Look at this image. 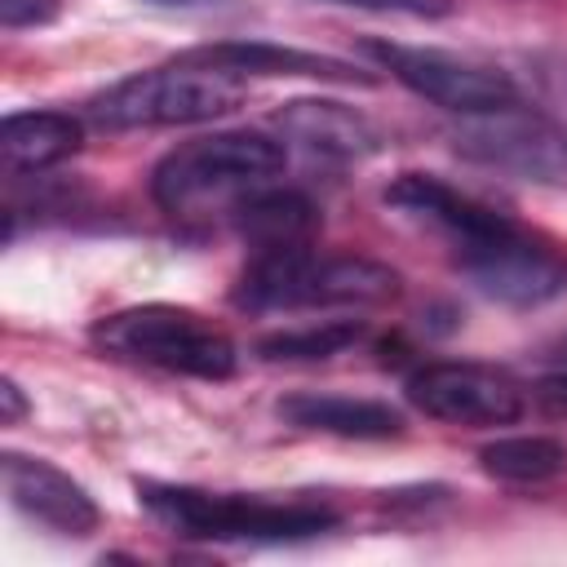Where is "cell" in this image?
<instances>
[{"mask_svg": "<svg viewBox=\"0 0 567 567\" xmlns=\"http://www.w3.org/2000/svg\"><path fill=\"white\" fill-rule=\"evenodd\" d=\"M456 151L523 182H567V124L523 102L461 115Z\"/></svg>", "mask_w": 567, "mask_h": 567, "instance_id": "obj_8", "label": "cell"}, {"mask_svg": "<svg viewBox=\"0 0 567 567\" xmlns=\"http://www.w3.org/2000/svg\"><path fill=\"white\" fill-rule=\"evenodd\" d=\"M275 128H279V142H292L301 146L306 155L315 159H363V155H377L381 151V128L346 106V102H328V97H292L275 111Z\"/></svg>", "mask_w": 567, "mask_h": 567, "instance_id": "obj_11", "label": "cell"}, {"mask_svg": "<svg viewBox=\"0 0 567 567\" xmlns=\"http://www.w3.org/2000/svg\"><path fill=\"white\" fill-rule=\"evenodd\" d=\"M408 399L447 425H514L527 408L523 385L487 363H425L408 377Z\"/></svg>", "mask_w": 567, "mask_h": 567, "instance_id": "obj_9", "label": "cell"}, {"mask_svg": "<svg viewBox=\"0 0 567 567\" xmlns=\"http://www.w3.org/2000/svg\"><path fill=\"white\" fill-rule=\"evenodd\" d=\"M478 465L505 483H549L567 474V447L549 434H514V439L487 443L478 452Z\"/></svg>", "mask_w": 567, "mask_h": 567, "instance_id": "obj_16", "label": "cell"}, {"mask_svg": "<svg viewBox=\"0 0 567 567\" xmlns=\"http://www.w3.org/2000/svg\"><path fill=\"white\" fill-rule=\"evenodd\" d=\"M394 297H399V275L390 266L350 252H319L315 244L252 252L230 292V301L248 315L385 306Z\"/></svg>", "mask_w": 567, "mask_h": 567, "instance_id": "obj_1", "label": "cell"}, {"mask_svg": "<svg viewBox=\"0 0 567 567\" xmlns=\"http://www.w3.org/2000/svg\"><path fill=\"white\" fill-rule=\"evenodd\" d=\"M288 164V151L279 137L230 128V133H204L182 146H173L155 173H151V195L164 213L173 217H195V213H217L235 208L244 195L270 186Z\"/></svg>", "mask_w": 567, "mask_h": 567, "instance_id": "obj_2", "label": "cell"}, {"mask_svg": "<svg viewBox=\"0 0 567 567\" xmlns=\"http://www.w3.org/2000/svg\"><path fill=\"white\" fill-rule=\"evenodd\" d=\"M323 4H346V9H368V13H403V18H447L456 0H323Z\"/></svg>", "mask_w": 567, "mask_h": 567, "instance_id": "obj_18", "label": "cell"}, {"mask_svg": "<svg viewBox=\"0 0 567 567\" xmlns=\"http://www.w3.org/2000/svg\"><path fill=\"white\" fill-rule=\"evenodd\" d=\"M230 217L252 252L301 248V244H315V230H319V208L301 190H284V186H261L244 195L230 208Z\"/></svg>", "mask_w": 567, "mask_h": 567, "instance_id": "obj_14", "label": "cell"}, {"mask_svg": "<svg viewBox=\"0 0 567 567\" xmlns=\"http://www.w3.org/2000/svg\"><path fill=\"white\" fill-rule=\"evenodd\" d=\"M363 53L394 75L403 89L416 97L452 111V115H483L496 106L518 102V89L505 71L483 66L474 58H461L452 49H430V44H399V40H363Z\"/></svg>", "mask_w": 567, "mask_h": 567, "instance_id": "obj_7", "label": "cell"}, {"mask_svg": "<svg viewBox=\"0 0 567 567\" xmlns=\"http://www.w3.org/2000/svg\"><path fill=\"white\" fill-rule=\"evenodd\" d=\"M536 394H540V403H545L549 412H558V416H563V412H567V368H563V372H554V377H545Z\"/></svg>", "mask_w": 567, "mask_h": 567, "instance_id": "obj_21", "label": "cell"}, {"mask_svg": "<svg viewBox=\"0 0 567 567\" xmlns=\"http://www.w3.org/2000/svg\"><path fill=\"white\" fill-rule=\"evenodd\" d=\"M62 13V0H0V22L9 31H27V27H49Z\"/></svg>", "mask_w": 567, "mask_h": 567, "instance_id": "obj_19", "label": "cell"}, {"mask_svg": "<svg viewBox=\"0 0 567 567\" xmlns=\"http://www.w3.org/2000/svg\"><path fill=\"white\" fill-rule=\"evenodd\" d=\"M182 62L230 71V75H301V80H337V84H377L372 71H359L354 62L310 53V49H288L270 40H226V44H199L177 53Z\"/></svg>", "mask_w": 567, "mask_h": 567, "instance_id": "obj_12", "label": "cell"}, {"mask_svg": "<svg viewBox=\"0 0 567 567\" xmlns=\"http://www.w3.org/2000/svg\"><path fill=\"white\" fill-rule=\"evenodd\" d=\"M452 252L465 279L501 306L527 310V306H545L567 292V257L505 213L501 221L456 244Z\"/></svg>", "mask_w": 567, "mask_h": 567, "instance_id": "obj_6", "label": "cell"}, {"mask_svg": "<svg viewBox=\"0 0 567 567\" xmlns=\"http://www.w3.org/2000/svg\"><path fill=\"white\" fill-rule=\"evenodd\" d=\"M359 341H363L359 319H323V323H306V328L261 337L257 354L270 359V363H306V359H332V354H341Z\"/></svg>", "mask_w": 567, "mask_h": 567, "instance_id": "obj_17", "label": "cell"}, {"mask_svg": "<svg viewBox=\"0 0 567 567\" xmlns=\"http://www.w3.org/2000/svg\"><path fill=\"white\" fill-rule=\"evenodd\" d=\"M155 4H190V0H155Z\"/></svg>", "mask_w": 567, "mask_h": 567, "instance_id": "obj_22", "label": "cell"}, {"mask_svg": "<svg viewBox=\"0 0 567 567\" xmlns=\"http://www.w3.org/2000/svg\"><path fill=\"white\" fill-rule=\"evenodd\" d=\"M244 102V80L230 71L195 66V62H168L137 71L97 97H89V120L97 128H173V124H199L235 111Z\"/></svg>", "mask_w": 567, "mask_h": 567, "instance_id": "obj_5", "label": "cell"}, {"mask_svg": "<svg viewBox=\"0 0 567 567\" xmlns=\"http://www.w3.org/2000/svg\"><path fill=\"white\" fill-rule=\"evenodd\" d=\"M275 412L292 430H310V434H337V439H394V434H403V416L381 399L297 390V394L279 399Z\"/></svg>", "mask_w": 567, "mask_h": 567, "instance_id": "obj_13", "label": "cell"}, {"mask_svg": "<svg viewBox=\"0 0 567 567\" xmlns=\"http://www.w3.org/2000/svg\"><path fill=\"white\" fill-rule=\"evenodd\" d=\"M89 337L111 359L142 363V368L173 372V377L226 381L239 368L235 341L213 319H204L199 310H186V306H168V301L111 310L93 323Z\"/></svg>", "mask_w": 567, "mask_h": 567, "instance_id": "obj_4", "label": "cell"}, {"mask_svg": "<svg viewBox=\"0 0 567 567\" xmlns=\"http://www.w3.org/2000/svg\"><path fill=\"white\" fill-rule=\"evenodd\" d=\"M137 501L168 532L190 540H310L337 527V509L323 501H266L244 492H208L190 483H137Z\"/></svg>", "mask_w": 567, "mask_h": 567, "instance_id": "obj_3", "label": "cell"}, {"mask_svg": "<svg viewBox=\"0 0 567 567\" xmlns=\"http://www.w3.org/2000/svg\"><path fill=\"white\" fill-rule=\"evenodd\" d=\"M0 474H4V492L13 501V509H22L27 518L44 523L58 536H89L102 523L97 501L89 496V487L80 478H71L66 470H58L44 456H27V452H4L0 456Z\"/></svg>", "mask_w": 567, "mask_h": 567, "instance_id": "obj_10", "label": "cell"}, {"mask_svg": "<svg viewBox=\"0 0 567 567\" xmlns=\"http://www.w3.org/2000/svg\"><path fill=\"white\" fill-rule=\"evenodd\" d=\"M22 416H27V394L13 377H4L0 381V425H18Z\"/></svg>", "mask_w": 567, "mask_h": 567, "instance_id": "obj_20", "label": "cell"}, {"mask_svg": "<svg viewBox=\"0 0 567 567\" xmlns=\"http://www.w3.org/2000/svg\"><path fill=\"white\" fill-rule=\"evenodd\" d=\"M84 142V128L66 111H13L0 128V151L13 173H40L71 159Z\"/></svg>", "mask_w": 567, "mask_h": 567, "instance_id": "obj_15", "label": "cell"}]
</instances>
